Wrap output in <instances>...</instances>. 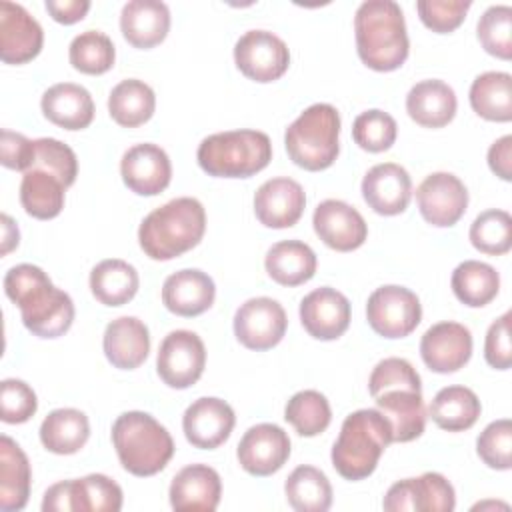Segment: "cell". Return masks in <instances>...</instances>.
<instances>
[{"label": "cell", "mask_w": 512, "mask_h": 512, "mask_svg": "<svg viewBox=\"0 0 512 512\" xmlns=\"http://www.w3.org/2000/svg\"><path fill=\"white\" fill-rule=\"evenodd\" d=\"M42 512H72L70 480L52 484L42 498Z\"/></svg>", "instance_id": "6f0895ef"}, {"label": "cell", "mask_w": 512, "mask_h": 512, "mask_svg": "<svg viewBox=\"0 0 512 512\" xmlns=\"http://www.w3.org/2000/svg\"><path fill=\"white\" fill-rule=\"evenodd\" d=\"M374 402L392 426V442H412L422 436L426 426L422 392L408 388L384 390L374 396Z\"/></svg>", "instance_id": "83f0119b"}, {"label": "cell", "mask_w": 512, "mask_h": 512, "mask_svg": "<svg viewBox=\"0 0 512 512\" xmlns=\"http://www.w3.org/2000/svg\"><path fill=\"white\" fill-rule=\"evenodd\" d=\"M42 114L64 130L88 128L94 120V100L90 92L74 82L50 86L40 100Z\"/></svg>", "instance_id": "484cf974"}, {"label": "cell", "mask_w": 512, "mask_h": 512, "mask_svg": "<svg viewBox=\"0 0 512 512\" xmlns=\"http://www.w3.org/2000/svg\"><path fill=\"white\" fill-rule=\"evenodd\" d=\"M316 236L332 250L352 252L366 242L368 224L364 216L344 200H322L312 214Z\"/></svg>", "instance_id": "5bb4252c"}, {"label": "cell", "mask_w": 512, "mask_h": 512, "mask_svg": "<svg viewBox=\"0 0 512 512\" xmlns=\"http://www.w3.org/2000/svg\"><path fill=\"white\" fill-rule=\"evenodd\" d=\"M222 496L220 474L208 464H188L170 482L168 498L174 510H206L218 508Z\"/></svg>", "instance_id": "603a6c76"}, {"label": "cell", "mask_w": 512, "mask_h": 512, "mask_svg": "<svg viewBox=\"0 0 512 512\" xmlns=\"http://www.w3.org/2000/svg\"><path fill=\"white\" fill-rule=\"evenodd\" d=\"M236 424L234 410L228 402L216 396H202L194 400L182 416V430L186 440L200 450H214L224 444Z\"/></svg>", "instance_id": "2e32d148"}, {"label": "cell", "mask_w": 512, "mask_h": 512, "mask_svg": "<svg viewBox=\"0 0 512 512\" xmlns=\"http://www.w3.org/2000/svg\"><path fill=\"white\" fill-rule=\"evenodd\" d=\"M394 388H408V390L422 392L420 374L408 360L398 358V356L380 360L372 368L370 378H368V390H370L372 398L384 390H394Z\"/></svg>", "instance_id": "c3c4849f"}, {"label": "cell", "mask_w": 512, "mask_h": 512, "mask_svg": "<svg viewBox=\"0 0 512 512\" xmlns=\"http://www.w3.org/2000/svg\"><path fill=\"white\" fill-rule=\"evenodd\" d=\"M124 184L138 196H156L172 180V164L164 148L152 142L130 146L120 160Z\"/></svg>", "instance_id": "e0dca14e"}, {"label": "cell", "mask_w": 512, "mask_h": 512, "mask_svg": "<svg viewBox=\"0 0 512 512\" xmlns=\"http://www.w3.org/2000/svg\"><path fill=\"white\" fill-rule=\"evenodd\" d=\"M420 356L436 374L460 370L472 356V334L460 322H438L430 326L420 340Z\"/></svg>", "instance_id": "ac0fdd59"}, {"label": "cell", "mask_w": 512, "mask_h": 512, "mask_svg": "<svg viewBox=\"0 0 512 512\" xmlns=\"http://www.w3.org/2000/svg\"><path fill=\"white\" fill-rule=\"evenodd\" d=\"M396 120L378 108L360 112L352 122V138L366 152H384L396 142Z\"/></svg>", "instance_id": "ee69618b"}, {"label": "cell", "mask_w": 512, "mask_h": 512, "mask_svg": "<svg viewBox=\"0 0 512 512\" xmlns=\"http://www.w3.org/2000/svg\"><path fill=\"white\" fill-rule=\"evenodd\" d=\"M288 318L282 304L268 296H256L238 306L234 336L248 350H270L286 334Z\"/></svg>", "instance_id": "8fae6325"}, {"label": "cell", "mask_w": 512, "mask_h": 512, "mask_svg": "<svg viewBox=\"0 0 512 512\" xmlns=\"http://www.w3.org/2000/svg\"><path fill=\"white\" fill-rule=\"evenodd\" d=\"M196 160L200 168L216 178H250L272 160V142L260 130H226L206 136Z\"/></svg>", "instance_id": "8992f818"}, {"label": "cell", "mask_w": 512, "mask_h": 512, "mask_svg": "<svg viewBox=\"0 0 512 512\" xmlns=\"http://www.w3.org/2000/svg\"><path fill=\"white\" fill-rule=\"evenodd\" d=\"M288 504L296 512H326L332 506V486L322 470L302 464L284 482Z\"/></svg>", "instance_id": "74e56055"}, {"label": "cell", "mask_w": 512, "mask_h": 512, "mask_svg": "<svg viewBox=\"0 0 512 512\" xmlns=\"http://www.w3.org/2000/svg\"><path fill=\"white\" fill-rule=\"evenodd\" d=\"M44 44L40 22L10 0L0 2V58L4 64H26L34 60Z\"/></svg>", "instance_id": "9a60e30c"}, {"label": "cell", "mask_w": 512, "mask_h": 512, "mask_svg": "<svg viewBox=\"0 0 512 512\" xmlns=\"http://www.w3.org/2000/svg\"><path fill=\"white\" fill-rule=\"evenodd\" d=\"M362 198L376 214H402L412 198V180L408 170L396 162L372 166L362 178Z\"/></svg>", "instance_id": "44dd1931"}, {"label": "cell", "mask_w": 512, "mask_h": 512, "mask_svg": "<svg viewBox=\"0 0 512 512\" xmlns=\"http://www.w3.org/2000/svg\"><path fill=\"white\" fill-rule=\"evenodd\" d=\"M340 114L332 104L316 102L308 106L286 128L284 146L290 160L310 172L326 170L340 152Z\"/></svg>", "instance_id": "52a82bcc"}, {"label": "cell", "mask_w": 512, "mask_h": 512, "mask_svg": "<svg viewBox=\"0 0 512 512\" xmlns=\"http://www.w3.org/2000/svg\"><path fill=\"white\" fill-rule=\"evenodd\" d=\"M38 410L36 392L18 378H4L0 382V418L6 424L28 422Z\"/></svg>", "instance_id": "681fc988"}, {"label": "cell", "mask_w": 512, "mask_h": 512, "mask_svg": "<svg viewBox=\"0 0 512 512\" xmlns=\"http://www.w3.org/2000/svg\"><path fill=\"white\" fill-rule=\"evenodd\" d=\"M156 110L154 90L138 78L118 82L108 94V112L112 120L124 128L142 126Z\"/></svg>", "instance_id": "e575fe53"}, {"label": "cell", "mask_w": 512, "mask_h": 512, "mask_svg": "<svg viewBox=\"0 0 512 512\" xmlns=\"http://www.w3.org/2000/svg\"><path fill=\"white\" fill-rule=\"evenodd\" d=\"M366 320L382 338H404L412 334L422 320L420 298L406 286H380L368 296Z\"/></svg>", "instance_id": "ba28073f"}, {"label": "cell", "mask_w": 512, "mask_h": 512, "mask_svg": "<svg viewBox=\"0 0 512 512\" xmlns=\"http://www.w3.org/2000/svg\"><path fill=\"white\" fill-rule=\"evenodd\" d=\"M458 100L444 80H420L406 94L408 116L424 128H442L456 116Z\"/></svg>", "instance_id": "4316f807"}, {"label": "cell", "mask_w": 512, "mask_h": 512, "mask_svg": "<svg viewBox=\"0 0 512 512\" xmlns=\"http://www.w3.org/2000/svg\"><path fill=\"white\" fill-rule=\"evenodd\" d=\"M284 418L300 436H318L330 426V402L318 390H300L286 402Z\"/></svg>", "instance_id": "ab89813d"}, {"label": "cell", "mask_w": 512, "mask_h": 512, "mask_svg": "<svg viewBox=\"0 0 512 512\" xmlns=\"http://www.w3.org/2000/svg\"><path fill=\"white\" fill-rule=\"evenodd\" d=\"M510 312L496 318L484 338V358L496 370H508L512 364V344H510Z\"/></svg>", "instance_id": "816d5d0a"}, {"label": "cell", "mask_w": 512, "mask_h": 512, "mask_svg": "<svg viewBox=\"0 0 512 512\" xmlns=\"http://www.w3.org/2000/svg\"><path fill=\"white\" fill-rule=\"evenodd\" d=\"M68 58L74 70L82 74H104L114 66L116 48L108 34L100 30H84L72 38Z\"/></svg>", "instance_id": "60d3db41"}, {"label": "cell", "mask_w": 512, "mask_h": 512, "mask_svg": "<svg viewBox=\"0 0 512 512\" xmlns=\"http://www.w3.org/2000/svg\"><path fill=\"white\" fill-rule=\"evenodd\" d=\"M140 288V276L132 264L120 258H106L90 272V290L104 306L128 304Z\"/></svg>", "instance_id": "1f68e13d"}, {"label": "cell", "mask_w": 512, "mask_h": 512, "mask_svg": "<svg viewBox=\"0 0 512 512\" xmlns=\"http://www.w3.org/2000/svg\"><path fill=\"white\" fill-rule=\"evenodd\" d=\"M486 506H502L504 510L508 508V506H506V504H502V502H478V504H474V506H472V510H484Z\"/></svg>", "instance_id": "91938a15"}, {"label": "cell", "mask_w": 512, "mask_h": 512, "mask_svg": "<svg viewBox=\"0 0 512 512\" xmlns=\"http://www.w3.org/2000/svg\"><path fill=\"white\" fill-rule=\"evenodd\" d=\"M112 446L122 468L134 476H154L174 456L170 432L148 412L130 410L112 424Z\"/></svg>", "instance_id": "5b68a950"}, {"label": "cell", "mask_w": 512, "mask_h": 512, "mask_svg": "<svg viewBox=\"0 0 512 512\" xmlns=\"http://www.w3.org/2000/svg\"><path fill=\"white\" fill-rule=\"evenodd\" d=\"M356 52L376 72L400 68L410 50L404 12L394 0H366L354 14Z\"/></svg>", "instance_id": "7a4b0ae2"}, {"label": "cell", "mask_w": 512, "mask_h": 512, "mask_svg": "<svg viewBox=\"0 0 512 512\" xmlns=\"http://www.w3.org/2000/svg\"><path fill=\"white\" fill-rule=\"evenodd\" d=\"M450 286L462 304L482 308L496 298L500 290V276L496 268L486 262L464 260L454 268Z\"/></svg>", "instance_id": "8d00e7d4"}, {"label": "cell", "mask_w": 512, "mask_h": 512, "mask_svg": "<svg viewBox=\"0 0 512 512\" xmlns=\"http://www.w3.org/2000/svg\"><path fill=\"white\" fill-rule=\"evenodd\" d=\"M306 206V194L300 182L278 176L258 186L254 194V214L266 228H290L294 226Z\"/></svg>", "instance_id": "ffe728a7"}, {"label": "cell", "mask_w": 512, "mask_h": 512, "mask_svg": "<svg viewBox=\"0 0 512 512\" xmlns=\"http://www.w3.org/2000/svg\"><path fill=\"white\" fill-rule=\"evenodd\" d=\"M392 426L378 408H362L348 414L332 446V466L346 480H364L376 466L388 444Z\"/></svg>", "instance_id": "277c9868"}, {"label": "cell", "mask_w": 512, "mask_h": 512, "mask_svg": "<svg viewBox=\"0 0 512 512\" xmlns=\"http://www.w3.org/2000/svg\"><path fill=\"white\" fill-rule=\"evenodd\" d=\"M106 360L120 370H134L148 358L150 332L136 316H120L112 320L102 336Z\"/></svg>", "instance_id": "cb8c5ba5"}, {"label": "cell", "mask_w": 512, "mask_h": 512, "mask_svg": "<svg viewBox=\"0 0 512 512\" xmlns=\"http://www.w3.org/2000/svg\"><path fill=\"white\" fill-rule=\"evenodd\" d=\"M472 110L490 122L512 120V76L500 70L478 74L470 86Z\"/></svg>", "instance_id": "836d02e7"}, {"label": "cell", "mask_w": 512, "mask_h": 512, "mask_svg": "<svg viewBox=\"0 0 512 512\" xmlns=\"http://www.w3.org/2000/svg\"><path fill=\"white\" fill-rule=\"evenodd\" d=\"M4 292L18 306L22 324L38 338H58L74 322L72 298L34 264H16L4 276Z\"/></svg>", "instance_id": "6da1fadb"}, {"label": "cell", "mask_w": 512, "mask_h": 512, "mask_svg": "<svg viewBox=\"0 0 512 512\" xmlns=\"http://www.w3.org/2000/svg\"><path fill=\"white\" fill-rule=\"evenodd\" d=\"M122 36L134 48H154L170 30V10L160 0H130L120 12Z\"/></svg>", "instance_id": "d4e9b609"}, {"label": "cell", "mask_w": 512, "mask_h": 512, "mask_svg": "<svg viewBox=\"0 0 512 512\" xmlns=\"http://www.w3.org/2000/svg\"><path fill=\"white\" fill-rule=\"evenodd\" d=\"M300 322L312 338L336 340L350 326V302L336 288H316L300 302Z\"/></svg>", "instance_id": "d6986e66"}, {"label": "cell", "mask_w": 512, "mask_h": 512, "mask_svg": "<svg viewBox=\"0 0 512 512\" xmlns=\"http://www.w3.org/2000/svg\"><path fill=\"white\" fill-rule=\"evenodd\" d=\"M480 460L494 470H510L512 466V422L500 418L490 422L476 440Z\"/></svg>", "instance_id": "f6af8a7d"}, {"label": "cell", "mask_w": 512, "mask_h": 512, "mask_svg": "<svg viewBox=\"0 0 512 512\" xmlns=\"http://www.w3.org/2000/svg\"><path fill=\"white\" fill-rule=\"evenodd\" d=\"M206 232V210L200 200L180 196L152 210L138 228V244L152 260H172L200 244Z\"/></svg>", "instance_id": "3957f363"}, {"label": "cell", "mask_w": 512, "mask_h": 512, "mask_svg": "<svg viewBox=\"0 0 512 512\" xmlns=\"http://www.w3.org/2000/svg\"><path fill=\"white\" fill-rule=\"evenodd\" d=\"M416 202L428 224L450 228L468 208V190L452 172H432L416 188Z\"/></svg>", "instance_id": "7c38bea8"}, {"label": "cell", "mask_w": 512, "mask_h": 512, "mask_svg": "<svg viewBox=\"0 0 512 512\" xmlns=\"http://www.w3.org/2000/svg\"><path fill=\"white\" fill-rule=\"evenodd\" d=\"M72 512H118L122 508V488L106 474H88L70 480Z\"/></svg>", "instance_id": "f35d334b"}, {"label": "cell", "mask_w": 512, "mask_h": 512, "mask_svg": "<svg viewBox=\"0 0 512 512\" xmlns=\"http://www.w3.org/2000/svg\"><path fill=\"white\" fill-rule=\"evenodd\" d=\"M36 160V146L34 140L26 138L20 132H12L4 128L0 132V162L2 166L16 170V172H28L34 166Z\"/></svg>", "instance_id": "f5cc1de1"}, {"label": "cell", "mask_w": 512, "mask_h": 512, "mask_svg": "<svg viewBox=\"0 0 512 512\" xmlns=\"http://www.w3.org/2000/svg\"><path fill=\"white\" fill-rule=\"evenodd\" d=\"M470 0H418L416 10L426 28L438 34L456 30L470 10Z\"/></svg>", "instance_id": "f907efd6"}, {"label": "cell", "mask_w": 512, "mask_h": 512, "mask_svg": "<svg viewBox=\"0 0 512 512\" xmlns=\"http://www.w3.org/2000/svg\"><path fill=\"white\" fill-rule=\"evenodd\" d=\"M488 166L498 178L506 182L512 180V136L510 134L492 142V146L488 148Z\"/></svg>", "instance_id": "db71d44e"}, {"label": "cell", "mask_w": 512, "mask_h": 512, "mask_svg": "<svg viewBox=\"0 0 512 512\" xmlns=\"http://www.w3.org/2000/svg\"><path fill=\"white\" fill-rule=\"evenodd\" d=\"M382 508L388 512H406V510H414V494H412V478H404L400 482H394L384 500H382Z\"/></svg>", "instance_id": "9f6ffc18"}, {"label": "cell", "mask_w": 512, "mask_h": 512, "mask_svg": "<svg viewBox=\"0 0 512 512\" xmlns=\"http://www.w3.org/2000/svg\"><path fill=\"white\" fill-rule=\"evenodd\" d=\"M88 438L90 422L78 408H56L40 424V442L52 454H76Z\"/></svg>", "instance_id": "4dcf8cb0"}, {"label": "cell", "mask_w": 512, "mask_h": 512, "mask_svg": "<svg viewBox=\"0 0 512 512\" xmlns=\"http://www.w3.org/2000/svg\"><path fill=\"white\" fill-rule=\"evenodd\" d=\"M66 186L42 168H30L20 182V204L32 218L50 220L64 208Z\"/></svg>", "instance_id": "d590c367"}, {"label": "cell", "mask_w": 512, "mask_h": 512, "mask_svg": "<svg viewBox=\"0 0 512 512\" xmlns=\"http://www.w3.org/2000/svg\"><path fill=\"white\" fill-rule=\"evenodd\" d=\"M36 160L32 168H42L54 174L66 188L76 182L78 158L74 150L56 138H36Z\"/></svg>", "instance_id": "bcb514c9"}, {"label": "cell", "mask_w": 512, "mask_h": 512, "mask_svg": "<svg viewBox=\"0 0 512 512\" xmlns=\"http://www.w3.org/2000/svg\"><path fill=\"white\" fill-rule=\"evenodd\" d=\"M316 254L302 240H282L270 246L264 258L268 276L280 286H300L316 274Z\"/></svg>", "instance_id": "f546056e"}, {"label": "cell", "mask_w": 512, "mask_h": 512, "mask_svg": "<svg viewBox=\"0 0 512 512\" xmlns=\"http://www.w3.org/2000/svg\"><path fill=\"white\" fill-rule=\"evenodd\" d=\"M468 238L472 246L490 256L506 254L512 246V218L506 210L490 208L480 212L470 224Z\"/></svg>", "instance_id": "b9f144b4"}, {"label": "cell", "mask_w": 512, "mask_h": 512, "mask_svg": "<svg viewBox=\"0 0 512 512\" xmlns=\"http://www.w3.org/2000/svg\"><path fill=\"white\" fill-rule=\"evenodd\" d=\"M234 62L246 78L266 84L284 76L290 66V50L270 30H248L234 44Z\"/></svg>", "instance_id": "30bf717a"}, {"label": "cell", "mask_w": 512, "mask_h": 512, "mask_svg": "<svg viewBox=\"0 0 512 512\" xmlns=\"http://www.w3.org/2000/svg\"><path fill=\"white\" fill-rule=\"evenodd\" d=\"M416 512H452L456 508L454 486L438 472H424L412 478Z\"/></svg>", "instance_id": "7dc6e473"}, {"label": "cell", "mask_w": 512, "mask_h": 512, "mask_svg": "<svg viewBox=\"0 0 512 512\" xmlns=\"http://www.w3.org/2000/svg\"><path fill=\"white\" fill-rule=\"evenodd\" d=\"M214 298V280L198 268L178 270L162 284V304L176 316L192 318L204 314L214 304Z\"/></svg>", "instance_id": "7402d4cb"}, {"label": "cell", "mask_w": 512, "mask_h": 512, "mask_svg": "<svg viewBox=\"0 0 512 512\" xmlns=\"http://www.w3.org/2000/svg\"><path fill=\"white\" fill-rule=\"evenodd\" d=\"M482 48L502 60L512 58V8L508 4H494L484 10L476 26Z\"/></svg>", "instance_id": "7bdbcfd3"}, {"label": "cell", "mask_w": 512, "mask_h": 512, "mask_svg": "<svg viewBox=\"0 0 512 512\" xmlns=\"http://www.w3.org/2000/svg\"><path fill=\"white\" fill-rule=\"evenodd\" d=\"M20 240V232L18 226L14 224V220L8 214H2V256H6L10 250H14L18 246Z\"/></svg>", "instance_id": "680465c9"}, {"label": "cell", "mask_w": 512, "mask_h": 512, "mask_svg": "<svg viewBox=\"0 0 512 512\" xmlns=\"http://www.w3.org/2000/svg\"><path fill=\"white\" fill-rule=\"evenodd\" d=\"M482 406L474 390L466 386H446L436 392L428 406L432 422L448 432H462L476 424Z\"/></svg>", "instance_id": "d6a6232c"}, {"label": "cell", "mask_w": 512, "mask_h": 512, "mask_svg": "<svg viewBox=\"0 0 512 512\" xmlns=\"http://www.w3.org/2000/svg\"><path fill=\"white\" fill-rule=\"evenodd\" d=\"M32 470L24 450L6 434L0 436V510H22L30 496Z\"/></svg>", "instance_id": "f1b7e54d"}, {"label": "cell", "mask_w": 512, "mask_h": 512, "mask_svg": "<svg viewBox=\"0 0 512 512\" xmlns=\"http://www.w3.org/2000/svg\"><path fill=\"white\" fill-rule=\"evenodd\" d=\"M238 464L252 476H270L290 458V438L278 424L250 426L236 448Z\"/></svg>", "instance_id": "4fadbf2b"}, {"label": "cell", "mask_w": 512, "mask_h": 512, "mask_svg": "<svg viewBox=\"0 0 512 512\" xmlns=\"http://www.w3.org/2000/svg\"><path fill=\"white\" fill-rule=\"evenodd\" d=\"M206 366V348L202 338L192 330H172L164 336L156 356L160 380L176 390L196 384Z\"/></svg>", "instance_id": "9c48e42d"}, {"label": "cell", "mask_w": 512, "mask_h": 512, "mask_svg": "<svg viewBox=\"0 0 512 512\" xmlns=\"http://www.w3.org/2000/svg\"><path fill=\"white\" fill-rule=\"evenodd\" d=\"M44 6L48 14L60 24H76L90 10L88 0H46Z\"/></svg>", "instance_id": "11a10c76"}]
</instances>
